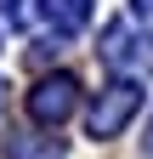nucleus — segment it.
<instances>
[{
  "label": "nucleus",
  "mask_w": 153,
  "mask_h": 159,
  "mask_svg": "<svg viewBox=\"0 0 153 159\" xmlns=\"http://www.w3.org/2000/svg\"><path fill=\"white\" fill-rule=\"evenodd\" d=\"M142 108V80H113L108 91H97V108H91V136H97V142H108V136H119L125 125H130V114Z\"/></svg>",
  "instance_id": "2"
},
{
  "label": "nucleus",
  "mask_w": 153,
  "mask_h": 159,
  "mask_svg": "<svg viewBox=\"0 0 153 159\" xmlns=\"http://www.w3.org/2000/svg\"><path fill=\"white\" fill-rule=\"evenodd\" d=\"M40 11L57 34H80L91 23V0H40Z\"/></svg>",
  "instance_id": "5"
},
{
  "label": "nucleus",
  "mask_w": 153,
  "mask_h": 159,
  "mask_svg": "<svg viewBox=\"0 0 153 159\" xmlns=\"http://www.w3.org/2000/svg\"><path fill=\"white\" fill-rule=\"evenodd\" d=\"M102 63L119 68L125 80L153 74V34L136 29V17H130V23H108V29H102Z\"/></svg>",
  "instance_id": "1"
},
{
  "label": "nucleus",
  "mask_w": 153,
  "mask_h": 159,
  "mask_svg": "<svg viewBox=\"0 0 153 159\" xmlns=\"http://www.w3.org/2000/svg\"><path fill=\"white\" fill-rule=\"evenodd\" d=\"M142 148H147V153H153V119H147V131H142Z\"/></svg>",
  "instance_id": "8"
},
{
  "label": "nucleus",
  "mask_w": 153,
  "mask_h": 159,
  "mask_svg": "<svg viewBox=\"0 0 153 159\" xmlns=\"http://www.w3.org/2000/svg\"><path fill=\"white\" fill-rule=\"evenodd\" d=\"M74 102H80V80L74 74H46L40 85L28 91V114L40 119V125H63L74 114Z\"/></svg>",
  "instance_id": "3"
},
{
  "label": "nucleus",
  "mask_w": 153,
  "mask_h": 159,
  "mask_svg": "<svg viewBox=\"0 0 153 159\" xmlns=\"http://www.w3.org/2000/svg\"><path fill=\"white\" fill-rule=\"evenodd\" d=\"M0 153L6 159H63V142L57 136H40V131H6Z\"/></svg>",
  "instance_id": "4"
},
{
  "label": "nucleus",
  "mask_w": 153,
  "mask_h": 159,
  "mask_svg": "<svg viewBox=\"0 0 153 159\" xmlns=\"http://www.w3.org/2000/svg\"><path fill=\"white\" fill-rule=\"evenodd\" d=\"M17 11H23L17 0H0V17H6V23H17Z\"/></svg>",
  "instance_id": "7"
},
{
  "label": "nucleus",
  "mask_w": 153,
  "mask_h": 159,
  "mask_svg": "<svg viewBox=\"0 0 153 159\" xmlns=\"http://www.w3.org/2000/svg\"><path fill=\"white\" fill-rule=\"evenodd\" d=\"M130 17L136 23H153V0H130Z\"/></svg>",
  "instance_id": "6"
}]
</instances>
